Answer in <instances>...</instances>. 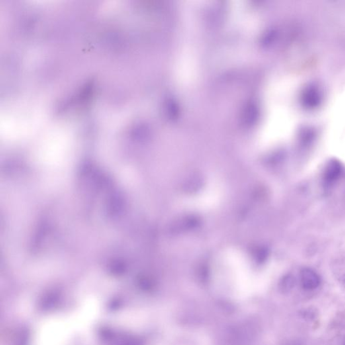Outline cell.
I'll return each mask as SVG.
<instances>
[{
  "mask_svg": "<svg viewBox=\"0 0 345 345\" xmlns=\"http://www.w3.org/2000/svg\"><path fill=\"white\" fill-rule=\"evenodd\" d=\"M300 284L302 289L311 291L318 289L321 284V278L315 271L310 268H304L300 272Z\"/></svg>",
  "mask_w": 345,
  "mask_h": 345,
  "instance_id": "obj_1",
  "label": "cell"
},
{
  "mask_svg": "<svg viewBox=\"0 0 345 345\" xmlns=\"http://www.w3.org/2000/svg\"><path fill=\"white\" fill-rule=\"evenodd\" d=\"M295 285V279L292 275H288L284 277L280 282L279 287L281 291L289 292Z\"/></svg>",
  "mask_w": 345,
  "mask_h": 345,
  "instance_id": "obj_4",
  "label": "cell"
},
{
  "mask_svg": "<svg viewBox=\"0 0 345 345\" xmlns=\"http://www.w3.org/2000/svg\"><path fill=\"white\" fill-rule=\"evenodd\" d=\"M343 172V167L341 163L337 160H331L324 167L323 181L324 184L330 185L334 184L340 179Z\"/></svg>",
  "mask_w": 345,
  "mask_h": 345,
  "instance_id": "obj_2",
  "label": "cell"
},
{
  "mask_svg": "<svg viewBox=\"0 0 345 345\" xmlns=\"http://www.w3.org/2000/svg\"><path fill=\"white\" fill-rule=\"evenodd\" d=\"M203 185V179L200 175L196 174L189 177L187 181H185L184 187L185 190L189 193H195L199 190Z\"/></svg>",
  "mask_w": 345,
  "mask_h": 345,
  "instance_id": "obj_3",
  "label": "cell"
},
{
  "mask_svg": "<svg viewBox=\"0 0 345 345\" xmlns=\"http://www.w3.org/2000/svg\"><path fill=\"white\" fill-rule=\"evenodd\" d=\"M269 252L266 248H258L254 250L253 256L254 257L256 261L259 262H263L266 260L267 257H268Z\"/></svg>",
  "mask_w": 345,
  "mask_h": 345,
  "instance_id": "obj_5",
  "label": "cell"
}]
</instances>
